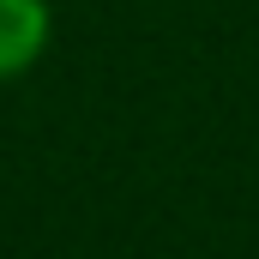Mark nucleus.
Instances as JSON below:
<instances>
[{
	"mask_svg": "<svg viewBox=\"0 0 259 259\" xmlns=\"http://www.w3.org/2000/svg\"><path fill=\"white\" fill-rule=\"evenodd\" d=\"M55 42V6L49 0H0V84L24 78Z\"/></svg>",
	"mask_w": 259,
	"mask_h": 259,
	"instance_id": "nucleus-1",
	"label": "nucleus"
}]
</instances>
